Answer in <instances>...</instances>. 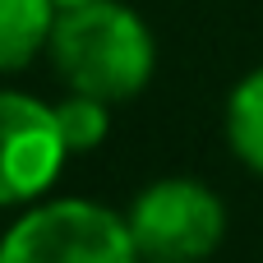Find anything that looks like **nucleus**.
Listing matches in <instances>:
<instances>
[{"label":"nucleus","instance_id":"f257e3e1","mask_svg":"<svg viewBox=\"0 0 263 263\" xmlns=\"http://www.w3.org/2000/svg\"><path fill=\"white\" fill-rule=\"evenodd\" d=\"M46 51L74 92H92L102 102H125L143 92L157 60L148 23L120 0H88L55 14Z\"/></svg>","mask_w":263,"mask_h":263},{"label":"nucleus","instance_id":"f03ea898","mask_svg":"<svg viewBox=\"0 0 263 263\" xmlns=\"http://www.w3.org/2000/svg\"><path fill=\"white\" fill-rule=\"evenodd\" d=\"M0 263H139L120 213L88 199L28 208L0 240Z\"/></svg>","mask_w":263,"mask_h":263},{"label":"nucleus","instance_id":"7ed1b4c3","mask_svg":"<svg viewBox=\"0 0 263 263\" xmlns=\"http://www.w3.org/2000/svg\"><path fill=\"white\" fill-rule=\"evenodd\" d=\"M125 227H129L139 259L203 263L227 236V208L208 185L171 176V180H157V185L134 194Z\"/></svg>","mask_w":263,"mask_h":263},{"label":"nucleus","instance_id":"20e7f679","mask_svg":"<svg viewBox=\"0 0 263 263\" xmlns=\"http://www.w3.org/2000/svg\"><path fill=\"white\" fill-rule=\"evenodd\" d=\"M65 153L55 106L28 92H0V208L42 199L55 185Z\"/></svg>","mask_w":263,"mask_h":263},{"label":"nucleus","instance_id":"39448f33","mask_svg":"<svg viewBox=\"0 0 263 263\" xmlns=\"http://www.w3.org/2000/svg\"><path fill=\"white\" fill-rule=\"evenodd\" d=\"M51 0H0V74L23 69L51 37Z\"/></svg>","mask_w":263,"mask_h":263},{"label":"nucleus","instance_id":"423d86ee","mask_svg":"<svg viewBox=\"0 0 263 263\" xmlns=\"http://www.w3.org/2000/svg\"><path fill=\"white\" fill-rule=\"evenodd\" d=\"M227 139H231V153L263 176V69L245 74L236 88H231V102H227Z\"/></svg>","mask_w":263,"mask_h":263},{"label":"nucleus","instance_id":"0eeeda50","mask_svg":"<svg viewBox=\"0 0 263 263\" xmlns=\"http://www.w3.org/2000/svg\"><path fill=\"white\" fill-rule=\"evenodd\" d=\"M111 102L92 97V92H69L65 102H55V125H60V139L69 153H88L106 139L111 129Z\"/></svg>","mask_w":263,"mask_h":263},{"label":"nucleus","instance_id":"6e6552de","mask_svg":"<svg viewBox=\"0 0 263 263\" xmlns=\"http://www.w3.org/2000/svg\"><path fill=\"white\" fill-rule=\"evenodd\" d=\"M79 5H88V0H51V9H55V14H65V9H79Z\"/></svg>","mask_w":263,"mask_h":263}]
</instances>
